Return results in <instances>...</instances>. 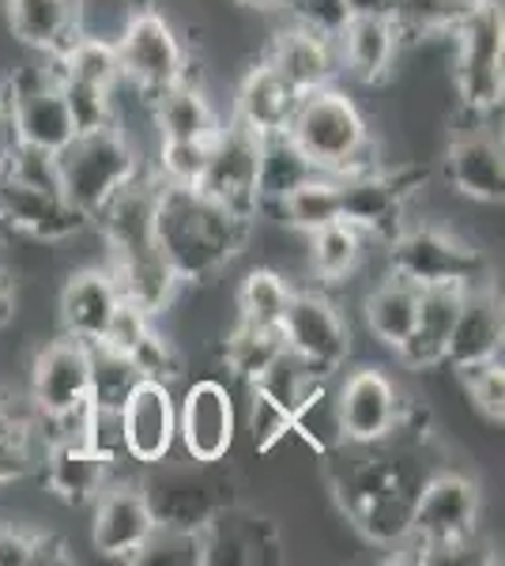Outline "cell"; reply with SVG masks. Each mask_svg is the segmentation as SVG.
Returning <instances> with one entry per match:
<instances>
[{"label": "cell", "mask_w": 505, "mask_h": 566, "mask_svg": "<svg viewBox=\"0 0 505 566\" xmlns=\"http://www.w3.org/2000/svg\"><path fill=\"white\" fill-rule=\"evenodd\" d=\"M505 344V310L491 280L464 287L461 310H456L453 333L445 344V367H467V363L498 359Z\"/></svg>", "instance_id": "obj_24"}, {"label": "cell", "mask_w": 505, "mask_h": 566, "mask_svg": "<svg viewBox=\"0 0 505 566\" xmlns=\"http://www.w3.org/2000/svg\"><path fill=\"white\" fill-rule=\"evenodd\" d=\"M483 495L480 483L464 472L434 469L415 491L411 536L397 552H415V563H464L480 528Z\"/></svg>", "instance_id": "obj_3"}, {"label": "cell", "mask_w": 505, "mask_h": 566, "mask_svg": "<svg viewBox=\"0 0 505 566\" xmlns=\"http://www.w3.org/2000/svg\"><path fill=\"white\" fill-rule=\"evenodd\" d=\"M117 458L84 438H53L42 450V488L72 510H84L98 499L114 476Z\"/></svg>", "instance_id": "obj_22"}, {"label": "cell", "mask_w": 505, "mask_h": 566, "mask_svg": "<svg viewBox=\"0 0 505 566\" xmlns=\"http://www.w3.org/2000/svg\"><path fill=\"white\" fill-rule=\"evenodd\" d=\"M0 193H4L8 227L20 239H31L39 245H61L80 239L91 227V219L61 189L27 186V181H15L0 170Z\"/></svg>", "instance_id": "obj_19"}, {"label": "cell", "mask_w": 505, "mask_h": 566, "mask_svg": "<svg viewBox=\"0 0 505 566\" xmlns=\"http://www.w3.org/2000/svg\"><path fill=\"white\" fill-rule=\"evenodd\" d=\"M87 0H4V23L15 45L57 57V53L84 31Z\"/></svg>", "instance_id": "obj_27"}, {"label": "cell", "mask_w": 505, "mask_h": 566, "mask_svg": "<svg viewBox=\"0 0 505 566\" xmlns=\"http://www.w3.org/2000/svg\"><path fill=\"white\" fill-rule=\"evenodd\" d=\"M427 178L430 170L415 159H403L397 167L378 163L370 170L336 178L339 219L370 234L374 242H385L408 223V208L419 197V189H427Z\"/></svg>", "instance_id": "obj_8"}, {"label": "cell", "mask_w": 505, "mask_h": 566, "mask_svg": "<svg viewBox=\"0 0 505 566\" xmlns=\"http://www.w3.org/2000/svg\"><path fill=\"white\" fill-rule=\"evenodd\" d=\"M253 239V219L231 212L197 186L159 181L155 200V242L186 287L223 276Z\"/></svg>", "instance_id": "obj_1"}, {"label": "cell", "mask_w": 505, "mask_h": 566, "mask_svg": "<svg viewBox=\"0 0 505 566\" xmlns=\"http://www.w3.org/2000/svg\"><path fill=\"white\" fill-rule=\"evenodd\" d=\"M211 140H159L151 175L167 181V186H200L211 155Z\"/></svg>", "instance_id": "obj_45"}, {"label": "cell", "mask_w": 505, "mask_h": 566, "mask_svg": "<svg viewBox=\"0 0 505 566\" xmlns=\"http://www.w3.org/2000/svg\"><path fill=\"white\" fill-rule=\"evenodd\" d=\"M419 314V287L408 283L403 276H385L381 283H374L362 298V317L370 336L381 344V348L397 352L403 340L411 336V325H415Z\"/></svg>", "instance_id": "obj_33"}, {"label": "cell", "mask_w": 505, "mask_h": 566, "mask_svg": "<svg viewBox=\"0 0 505 566\" xmlns=\"http://www.w3.org/2000/svg\"><path fill=\"white\" fill-rule=\"evenodd\" d=\"M117 306H122V291L106 264H87L76 269L64 280L57 295V322L61 333L72 340L98 344L106 336L109 322H114Z\"/></svg>", "instance_id": "obj_23"}, {"label": "cell", "mask_w": 505, "mask_h": 566, "mask_svg": "<svg viewBox=\"0 0 505 566\" xmlns=\"http://www.w3.org/2000/svg\"><path fill=\"white\" fill-rule=\"evenodd\" d=\"M8 239H15V234H12V227H8V212H4V193H0V242H8Z\"/></svg>", "instance_id": "obj_56"}, {"label": "cell", "mask_w": 505, "mask_h": 566, "mask_svg": "<svg viewBox=\"0 0 505 566\" xmlns=\"http://www.w3.org/2000/svg\"><path fill=\"white\" fill-rule=\"evenodd\" d=\"M256 155H261V136L227 117L211 140L208 167L197 189L256 223Z\"/></svg>", "instance_id": "obj_17"}, {"label": "cell", "mask_w": 505, "mask_h": 566, "mask_svg": "<svg viewBox=\"0 0 505 566\" xmlns=\"http://www.w3.org/2000/svg\"><path fill=\"white\" fill-rule=\"evenodd\" d=\"M15 144H20V136H15V117H12V103H8L4 87H0V167H4V163L12 159Z\"/></svg>", "instance_id": "obj_52"}, {"label": "cell", "mask_w": 505, "mask_h": 566, "mask_svg": "<svg viewBox=\"0 0 505 566\" xmlns=\"http://www.w3.org/2000/svg\"><path fill=\"white\" fill-rule=\"evenodd\" d=\"M0 87H4L8 103H12L15 136H20V144H27V148L57 155L64 144L76 136L57 69H53L50 57L34 61V65H23V69H12Z\"/></svg>", "instance_id": "obj_9"}, {"label": "cell", "mask_w": 505, "mask_h": 566, "mask_svg": "<svg viewBox=\"0 0 505 566\" xmlns=\"http://www.w3.org/2000/svg\"><path fill=\"white\" fill-rule=\"evenodd\" d=\"M280 15L287 23L320 34V39H339V31L351 20V8H347V0H283Z\"/></svg>", "instance_id": "obj_49"}, {"label": "cell", "mask_w": 505, "mask_h": 566, "mask_svg": "<svg viewBox=\"0 0 505 566\" xmlns=\"http://www.w3.org/2000/svg\"><path fill=\"white\" fill-rule=\"evenodd\" d=\"M245 392H250V442L256 453H272L275 446H283L291 434V412L287 408H280L275 400H269L264 392H256L245 386Z\"/></svg>", "instance_id": "obj_50"}, {"label": "cell", "mask_w": 505, "mask_h": 566, "mask_svg": "<svg viewBox=\"0 0 505 566\" xmlns=\"http://www.w3.org/2000/svg\"><path fill=\"white\" fill-rule=\"evenodd\" d=\"M95 506V522H91V544L103 559H122L133 563V555L140 552L144 541L151 536L155 510L148 502V491H144V480H114L98 499L91 502Z\"/></svg>", "instance_id": "obj_18"}, {"label": "cell", "mask_w": 505, "mask_h": 566, "mask_svg": "<svg viewBox=\"0 0 505 566\" xmlns=\"http://www.w3.org/2000/svg\"><path fill=\"white\" fill-rule=\"evenodd\" d=\"M370 242V234H362L358 227L339 219V223H328L320 231L306 234V264L320 287H336V283H347L362 269Z\"/></svg>", "instance_id": "obj_34"}, {"label": "cell", "mask_w": 505, "mask_h": 566, "mask_svg": "<svg viewBox=\"0 0 505 566\" xmlns=\"http://www.w3.org/2000/svg\"><path fill=\"white\" fill-rule=\"evenodd\" d=\"M287 136L328 178H347L381 163L378 136L370 133L366 114L347 91H339V84L302 95Z\"/></svg>", "instance_id": "obj_2"}, {"label": "cell", "mask_w": 505, "mask_h": 566, "mask_svg": "<svg viewBox=\"0 0 505 566\" xmlns=\"http://www.w3.org/2000/svg\"><path fill=\"white\" fill-rule=\"evenodd\" d=\"M53 69H57L61 80H80V84L91 87H106L117 91L122 87V61H117V45L109 39H98V34H84L80 31L57 57H50Z\"/></svg>", "instance_id": "obj_37"}, {"label": "cell", "mask_w": 505, "mask_h": 566, "mask_svg": "<svg viewBox=\"0 0 505 566\" xmlns=\"http://www.w3.org/2000/svg\"><path fill=\"white\" fill-rule=\"evenodd\" d=\"M385 261H389L392 276H403L415 287H442V283L472 287V283L491 280L483 250H475L453 227L427 223V219L403 223L397 234H389Z\"/></svg>", "instance_id": "obj_6"}, {"label": "cell", "mask_w": 505, "mask_h": 566, "mask_svg": "<svg viewBox=\"0 0 505 566\" xmlns=\"http://www.w3.org/2000/svg\"><path fill=\"white\" fill-rule=\"evenodd\" d=\"M287 348L280 325H250V322H234L223 336V367L234 381L250 386L269 363Z\"/></svg>", "instance_id": "obj_38"}, {"label": "cell", "mask_w": 505, "mask_h": 566, "mask_svg": "<svg viewBox=\"0 0 505 566\" xmlns=\"http://www.w3.org/2000/svg\"><path fill=\"white\" fill-rule=\"evenodd\" d=\"M272 219L280 227L295 234H314L320 227L328 223H339V189H336V178L328 175H314L309 181H302L295 193H287L280 205L272 208Z\"/></svg>", "instance_id": "obj_36"}, {"label": "cell", "mask_w": 505, "mask_h": 566, "mask_svg": "<svg viewBox=\"0 0 505 566\" xmlns=\"http://www.w3.org/2000/svg\"><path fill=\"white\" fill-rule=\"evenodd\" d=\"M291 280L275 269H250L238 287V322L250 325H283V314L291 306Z\"/></svg>", "instance_id": "obj_40"}, {"label": "cell", "mask_w": 505, "mask_h": 566, "mask_svg": "<svg viewBox=\"0 0 505 566\" xmlns=\"http://www.w3.org/2000/svg\"><path fill=\"white\" fill-rule=\"evenodd\" d=\"M117 442L122 453L140 469H155L178 450V397L167 381H136L117 412Z\"/></svg>", "instance_id": "obj_12"}, {"label": "cell", "mask_w": 505, "mask_h": 566, "mask_svg": "<svg viewBox=\"0 0 505 566\" xmlns=\"http://www.w3.org/2000/svg\"><path fill=\"white\" fill-rule=\"evenodd\" d=\"M298 98L302 95L280 76V72H275L272 65H264V61H256L253 69H245L242 84H238V91H234L231 117L238 125H245L253 136L287 133Z\"/></svg>", "instance_id": "obj_29"}, {"label": "cell", "mask_w": 505, "mask_h": 566, "mask_svg": "<svg viewBox=\"0 0 505 566\" xmlns=\"http://www.w3.org/2000/svg\"><path fill=\"white\" fill-rule=\"evenodd\" d=\"M336 53H339V76H351L362 87H381L397 72L403 45L392 20H381V15H351L336 39Z\"/></svg>", "instance_id": "obj_25"}, {"label": "cell", "mask_w": 505, "mask_h": 566, "mask_svg": "<svg viewBox=\"0 0 505 566\" xmlns=\"http://www.w3.org/2000/svg\"><path fill=\"white\" fill-rule=\"evenodd\" d=\"M283 559L287 541L280 522L242 502H227L200 525V566H272Z\"/></svg>", "instance_id": "obj_11"}, {"label": "cell", "mask_w": 505, "mask_h": 566, "mask_svg": "<svg viewBox=\"0 0 505 566\" xmlns=\"http://www.w3.org/2000/svg\"><path fill=\"white\" fill-rule=\"evenodd\" d=\"M34 442H0V491L12 488L15 480L31 476V469L39 461H34Z\"/></svg>", "instance_id": "obj_51"}, {"label": "cell", "mask_w": 505, "mask_h": 566, "mask_svg": "<svg viewBox=\"0 0 505 566\" xmlns=\"http://www.w3.org/2000/svg\"><path fill=\"white\" fill-rule=\"evenodd\" d=\"M128 359L136 363V370H140L144 378L167 381V386L181 381V374H186V359H181L178 344H173L159 325H151L148 333H144V340L136 344Z\"/></svg>", "instance_id": "obj_48"}, {"label": "cell", "mask_w": 505, "mask_h": 566, "mask_svg": "<svg viewBox=\"0 0 505 566\" xmlns=\"http://www.w3.org/2000/svg\"><path fill=\"white\" fill-rule=\"evenodd\" d=\"M280 328H283L287 348L295 352L317 378H336L355 352L351 325H347L339 303H333V298L325 295V287L295 291Z\"/></svg>", "instance_id": "obj_10"}, {"label": "cell", "mask_w": 505, "mask_h": 566, "mask_svg": "<svg viewBox=\"0 0 505 566\" xmlns=\"http://www.w3.org/2000/svg\"><path fill=\"white\" fill-rule=\"evenodd\" d=\"M144 170L136 144L128 140L122 125L76 133L57 151V178L61 193L72 200L87 219H95L122 189Z\"/></svg>", "instance_id": "obj_5"}, {"label": "cell", "mask_w": 505, "mask_h": 566, "mask_svg": "<svg viewBox=\"0 0 505 566\" xmlns=\"http://www.w3.org/2000/svg\"><path fill=\"white\" fill-rule=\"evenodd\" d=\"M155 469L162 472L144 480V491H148V502L159 525L200 528L215 510H223L227 502H238L231 495V483L215 476L219 464L189 461L186 469H167V461H162Z\"/></svg>", "instance_id": "obj_14"}, {"label": "cell", "mask_w": 505, "mask_h": 566, "mask_svg": "<svg viewBox=\"0 0 505 566\" xmlns=\"http://www.w3.org/2000/svg\"><path fill=\"white\" fill-rule=\"evenodd\" d=\"M106 269L114 272L122 298H128V303L140 306L144 314H151V317H162L167 310H173L181 287H186V283L178 280V272L170 269V261L162 258V250L136 253V258L106 264Z\"/></svg>", "instance_id": "obj_30"}, {"label": "cell", "mask_w": 505, "mask_h": 566, "mask_svg": "<svg viewBox=\"0 0 505 566\" xmlns=\"http://www.w3.org/2000/svg\"><path fill=\"white\" fill-rule=\"evenodd\" d=\"M453 61L449 76L467 117L494 122L505 95V20L498 0H475L445 34Z\"/></svg>", "instance_id": "obj_4"}, {"label": "cell", "mask_w": 505, "mask_h": 566, "mask_svg": "<svg viewBox=\"0 0 505 566\" xmlns=\"http://www.w3.org/2000/svg\"><path fill=\"white\" fill-rule=\"evenodd\" d=\"M456 374V386H461L464 400H472V408L480 412L486 423L502 427L505 423V370L502 355L486 363H467V367H449Z\"/></svg>", "instance_id": "obj_43"}, {"label": "cell", "mask_w": 505, "mask_h": 566, "mask_svg": "<svg viewBox=\"0 0 505 566\" xmlns=\"http://www.w3.org/2000/svg\"><path fill=\"white\" fill-rule=\"evenodd\" d=\"M87 378H91V355L84 340L57 336L45 340L31 359V408L39 419H57L87 400Z\"/></svg>", "instance_id": "obj_20"}, {"label": "cell", "mask_w": 505, "mask_h": 566, "mask_svg": "<svg viewBox=\"0 0 505 566\" xmlns=\"http://www.w3.org/2000/svg\"><path fill=\"white\" fill-rule=\"evenodd\" d=\"M442 175L453 193L472 205H502L505 197V151L491 122L453 129L442 151Z\"/></svg>", "instance_id": "obj_16"}, {"label": "cell", "mask_w": 505, "mask_h": 566, "mask_svg": "<svg viewBox=\"0 0 505 566\" xmlns=\"http://www.w3.org/2000/svg\"><path fill=\"white\" fill-rule=\"evenodd\" d=\"M461 298H464V287H456V283H442V287H419L415 325H411L408 340L397 348L403 367L415 370V374L445 367V344H449V333H453Z\"/></svg>", "instance_id": "obj_28"}, {"label": "cell", "mask_w": 505, "mask_h": 566, "mask_svg": "<svg viewBox=\"0 0 505 566\" xmlns=\"http://www.w3.org/2000/svg\"><path fill=\"white\" fill-rule=\"evenodd\" d=\"M155 200H159V178L151 170H140L91 223L98 227V239L106 245V261H125L136 253L159 250L155 242Z\"/></svg>", "instance_id": "obj_21"}, {"label": "cell", "mask_w": 505, "mask_h": 566, "mask_svg": "<svg viewBox=\"0 0 505 566\" xmlns=\"http://www.w3.org/2000/svg\"><path fill=\"white\" fill-rule=\"evenodd\" d=\"M69 544L57 533L27 525H0V566H50L69 559Z\"/></svg>", "instance_id": "obj_44"}, {"label": "cell", "mask_w": 505, "mask_h": 566, "mask_svg": "<svg viewBox=\"0 0 505 566\" xmlns=\"http://www.w3.org/2000/svg\"><path fill=\"white\" fill-rule=\"evenodd\" d=\"M151 122L159 140H211L223 117L197 80H181L151 103Z\"/></svg>", "instance_id": "obj_32"}, {"label": "cell", "mask_w": 505, "mask_h": 566, "mask_svg": "<svg viewBox=\"0 0 505 566\" xmlns=\"http://www.w3.org/2000/svg\"><path fill=\"white\" fill-rule=\"evenodd\" d=\"M238 412L227 381H189L178 400V446L197 464H223L234 450Z\"/></svg>", "instance_id": "obj_13"}, {"label": "cell", "mask_w": 505, "mask_h": 566, "mask_svg": "<svg viewBox=\"0 0 505 566\" xmlns=\"http://www.w3.org/2000/svg\"><path fill=\"white\" fill-rule=\"evenodd\" d=\"M264 65H272L298 95L339 84V53L336 39H320L306 27L283 23L264 50Z\"/></svg>", "instance_id": "obj_26"}, {"label": "cell", "mask_w": 505, "mask_h": 566, "mask_svg": "<svg viewBox=\"0 0 505 566\" xmlns=\"http://www.w3.org/2000/svg\"><path fill=\"white\" fill-rule=\"evenodd\" d=\"M61 91H64V103H69V114H72L76 133L122 125L117 122V91L91 87V84H80V80H61Z\"/></svg>", "instance_id": "obj_47"}, {"label": "cell", "mask_w": 505, "mask_h": 566, "mask_svg": "<svg viewBox=\"0 0 505 566\" xmlns=\"http://www.w3.org/2000/svg\"><path fill=\"white\" fill-rule=\"evenodd\" d=\"M400 0H347L351 15H381V20H392L397 15Z\"/></svg>", "instance_id": "obj_54"}, {"label": "cell", "mask_w": 505, "mask_h": 566, "mask_svg": "<svg viewBox=\"0 0 505 566\" xmlns=\"http://www.w3.org/2000/svg\"><path fill=\"white\" fill-rule=\"evenodd\" d=\"M140 566H200V528L155 525L140 552L133 555Z\"/></svg>", "instance_id": "obj_46"}, {"label": "cell", "mask_w": 505, "mask_h": 566, "mask_svg": "<svg viewBox=\"0 0 505 566\" xmlns=\"http://www.w3.org/2000/svg\"><path fill=\"white\" fill-rule=\"evenodd\" d=\"M15 314H20V291H15L12 272L0 269V333L15 322Z\"/></svg>", "instance_id": "obj_53"}, {"label": "cell", "mask_w": 505, "mask_h": 566, "mask_svg": "<svg viewBox=\"0 0 505 566\" xmlns=\"http://www.w3.org/2000/svg\"><path fill=\"white\" fill-rule=\"evenodd\" d=\"M320 170L302 155V148L287 133L261 136V155H256V219L272 216L287 193H295L302 181H309Z\"/></svg>", "instance_id": "obj_31"}, {"label": "cell", "mask_w": 505, "mask_h": 566, "mask_svg": "<svg viewBox=\"0 0 505 566\" xmlns=\"http://www.w3.org/2000/svg\"><path fill=\"white\" fill-rule=\"evenodd\" d=\"M317 374L306 367V363L298 359L295 352L291 348H283L275 359L264 367L256 378L250 381V389H256V392H264L269 400H275L280 408H287V412H295V408L306 400V392L317 386Z\"/></svg>", "instance_id": "obj_42"}, {"label": "cell", "mask_w": 505, "mask_h": 566, "mask_svg": "<svg viewBox=\"0 0 505 566\" xmlns=\"http://www.w3.org/2000/svg\"><path fill=\"white\" fill-rule=\"evenodd\" d=\"M114 45L117 61H122V87L133 91L140 103L151 106L173 84L192 80V57L186 42L178 39L167 15H159L155 8H133Z\"/></svg>", "instance_id": "obj_7"}, {"label": "cell", "mask_w": 505, "mask_h": 566, "mask_svg": "<svg viewBox=\"0 0 505 566\" xmlns=\"http://www.w3.org/2000/svg\"><path fill=\"white\" fill-rule=\"evenodd\" d=\"M336 408L344 442L378 446L392 434L403 408V392L381 367H358L336 374Z\"/></svg>", "instance_id": "obj_15"}, {"label": "cell", "mask_w": 505, "mask_h": 566, "mask_svg": "<svg viewBox=\"0 0 505 566\" xmlns=\"http://www.w3.org/2000/svg\"><path fill=\"white\" fill-rule=\"evenodd\" d=\"M291 434L317 458H328L344 446V427H339L336 408V378H320L306 400L291 412Z\"/></svg>", "instance_id": "obj_35"}, {"label": "cell", "mask_w": 505, "mask_h": 566, "mask_svg": "<svg viewBox=\"0 0 505 566\" xmlns=\"http://www.w3.org/2000/svg\"><path fill=\"white\" fill-rule=\"evenodd\" d=\"M242 8H250V12L256 15H275V12H283V0H238Z\"/></svg>", "instance_id": "obj_55"}, {"label": "cell", "mask_w": 505, "mask_h": 566, "mask_svg": "<svg viewBox=\"0 0 505 566\" xmlns=\"http://www.w3.org/2000/svg\"><path fill=\"white\" fill-rule=\"evenodd\" d=\"M475 0H400L397 4V23L400 31V45H422V42H434V39H445L453 31V23L472 8Z\"/></svg>", "instance_id": "obj_41"}, {"label": "cell", "mask_w": 505, "mask_h": 566, "mask_svg": "<svg viewBox=\"0 0 505 566\" xmlns=\"http://www.w3.org/2000/svg\"><path fill=\"white\" fill-rule=\"evenodd\" d=\"M91 355V378H87V400L95 405L98 416H117L128 392L136 389V381H144V374L136 370V363L125 352L109 348V344H87Z\"/></svg>", "instance_id": "obj_39"}]
</instances>
